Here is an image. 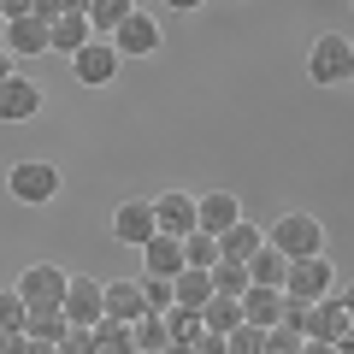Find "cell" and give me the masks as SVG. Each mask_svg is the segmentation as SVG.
<instances>
[{
    "mask_svg": "<svg viewBox=\"0 0 354 354\" xmlns=\"http://www.w3.org/2000/svg\"><path fill=\"white\" fill-rule=\"evenodd\" d=\"M118 65H124V59H118L113 41H101V36L88 41V48H77V53H71V77H77L83 88H106V83L118 77Z\"/></svg>",
    "mask_w": 354,
    "mask_h": 354,
    "instance_id": "9",
    "label": "cell"
},
{
    "mask_svg": "<svg viewBox=\"0 0 354 354\" xmlns=\"http://www.w3.org/2000/svg\"><path fill=\"white\" fill-rule=\"evenodd\" d=\"M283 272H290V260L278 248H260L248 260V283H260V290H283Z\"/></svg>",
    "mask_w": 354,
    "mask_h": 354,
    "instance_id": "23",
    "label": "cell"
},
{
    "mask_svg": "<svg viewBox=\"0 0 354 354\" xmlns=\"http://www.w3.org/2000/svg\"><path fill=\"white\" fill-rule=\"evenodd\" d=\"M330 283H337V266H330V254H307V260H290V272H283V301H301V307H313V301H325L330 295Z\"/></svg>",
    "mask_w": 354,
    "mask_h": 354,
    "instance_id": "4",
    "label": "cell"
},
{
    "mask_svg": "<svg viewBox=\"0 0 354 354\" xmlns=\"http://www.w3.org/2000/svg\"><path fill=\"white\" fill-rule=\"evenodd\" d=\"M230 6H236V0H230Z\"/></svg>",
    "mask_w": 354,
    "mask_h": 354,
    "instance_id": "42",
    "label": "cell"
},
{
    "mask_svg": "<svg viewBox=\"0 0 354 354\" xmlns=\"http://www.w3.org/2000/svg\"><path fill=\"white\" fill-rule=\"evenodd\" d=\"M136 295L148 313H171V278H136Z\"/></svg>",
    "mask_w": 354,
    "mask_h": 354,
    "instance_id": "29",
    "label": "cell"
},
{
    "mask_svg": "<svg viewBox=\"0 0 354 354\" xmlns=\"http://www.w3.org/2000/svg\"><path fill=\"white\" fill-rule=\"evenodd\" d=\"M266 248H278L283 260L325 254V225H319L313 213H283V218H272V230H266Z\"/></svg>",
    "mask_w": 354,
    "mask_h": 354,
    "instance_id": "2",
    "label": "cell"
},
{
    "mask_svg": "<svg viewBox=\"0 0 354 354\" xmlns=\"http://www.w3.org/2000/svg\"><path fill=\"white\" fill-rule=\"evenodd\" d=\"M136 12V6H130V0H83V18H88V36H113L118 24H124V18Z\"/></svg>",
    "mask_w": 354,
    "mask_h": 354,
    "instance_id": "21",
    "label": "cell"
},
{
    "mask_svg": "<svg viewBox=\"0 0 354 354\" xmlns=\"http://www.w3.org/2000/svg\"><path fill=\"white\" fill-rule=\"evenodd\" d=\"M77 6H83V0H77Z\"/></svg>",
    "mask_w": 354,
    "mask_h": 354,
    "instance_id": "41",
    "label": "cell"
},
{
    "mask_svg": "<svg viewBox=\"0 0 354 354\" xmlns=\"http://www.w3.org/2000/svg\"><path fill=\"white\" fill-rule=\"evenodd\" d=\"M153 230L160 236H171V242H183L195 230V195H183V189H165V195H153Z\"/></svg>",
    "mask_w": 354,
    "mask_h": 354,
    "instance_id": "11",
    "label": "cell"
},
{
    "mask_svg": "<svg viewBox=\"0 0 354 354\" xmlns=\"http://www.w3.org/2000/svg\"><path fill=\"white\" fill-rule=\"evenodd\" d=\"M41 83L36 77H24V71H12L6 83H0V124H24V118H36L41 113Z\"/></svg>",
    "mask_w": 354,
    "mask_h": 354,
    "instance_id": "10",
    "label": "cell"
},
{
    "mask_svg": "<svg viewBox=\"0 0 354 354\" xmlns=\"http://www.w3.org/2000/svg\"><path fill=\"white\" fill-rule=\"evenodd\" d=\"M225 354H266V330H254V325H236L225 337Z\"/></svg>",
    "mask_w": 354,
    "mask_h": 354,
    "instance_id": "30",
    "label": "cell"
},
{
    "mask_svg": "<svg viewBox=\"0 0 354 354\" xmlns=\"http://www.w3.org/2000/svg\"><path fill=\"white\" fill-rule=\"evenodd\" d=\"M0 330L6 337H24V301L12 290H0Z\"/></svg>",
    "mask_w": 354,
    "mask_h": 354,
    "instance_id": "31",
    "label": "cell"
},
{
    "mask_svg": "<svg viewBox=\"0 0 354 354\" xmlns=\"http://www.w3.org/2000/svg\"><path fill=\"white\" fill-rule=\"evenodd\" d=\"M65 266H53V260H36V266H24V278L12 283V295L24 301V313H53L59 307V295H65Z\"/></svg>",
    "mask_w": 354,
    "mask_h": 354,
    "instance_id": "6",
    "label": "cell"
},
{
    "mask_svg": "<svg viewBox=\"0 0 354 354\" xmlns=\"http://www.w3.org/2000/svg\"><path fill=\"white\" fill-rule=\"evenodd\" d=\"M71 6H77V0H36V6H30V18H41V24H53V18H65Z\"/></svg>",
    "mask_w": 354,
    "mask_h": 354,
    "instance_id": "33",
    "label": "cell"
},
{
    "mask_svg": "<svg viewBox=\"0 0 354 354\" xmlns=\"http://www.w3.org/2000/svg\"><path fill=\"white\" fill-rule=\"evenodd\" d=\"M130 6H136V0H130Z\"/></svg>",
    "mask_w": 354,
    "mask_h": 354,
    "instance_id": "40",
    "label": "cell"
},
{
    "mask_svg": "<svg viewBox=\"0 0 354 354\" xmlns=\"http://www.w3.org/2000/svg\"><path fill=\"white\" fill-rule=\"evenodd\" d=\"M18 71V59H12V53H6V48H0V83H6V77H12Z\"/></svg>",
    "mask_w": 354,
    "mask_h": 354,
    "instance_id": "38",
    "label": "cell"
},
{
    "mask_svg": "<svg viewBox=\"0 0 354 354\" xmlns=\"http://www.w3.org/2000/svg\"><path fill=\"white\" fill-rule=\"evenodd\" d=\"M106 41H113L118 59H153V53H160V41H165V30L153 24V12H142V6H136V12H130Z\"/></svg>",
    "mask_w": 354,
    "mask_h": 354,
    "instance_id": "8",
    "label": "cell"
},
{
    "mask_svg": "<svg viewBox=\"0 0 354 354\" xmlns=\"http://www.w3.org/2000/svg\"><path fill=\"white\" fill-rule=\"evenodd\" d=\"M242 218V201L230 189H207V195H195V230H201V236H225L230 225H236Z\"/></svg>",
    "mask_w": 354,
    "mask_h": 354,
    "instance_id": "12",
    "label": "cell"
},
{
    "mask_svg": "<svg viewBox=\"0 0 354 354\" xmlns=\"http://www.w3.org/2000/svg\"><path fill=\"white\" fill-rule=\"evenodd\" d=\"M307 77H313L319 88H342L354 77V41L342 36V30L313 36V48H307Z\"/></svg>",
    "mask_w": 354,
    "mask_h": 354,
    "instance_id": "1",
    "label": "cell"
},
{
    "mask_svg": "<svg viewBox=\"0 0 354 354\" xmlns=\"http://www.w3.org/2000/svg\"><path fill=\"white\" fill-rule=\"evenodd\" d=\"M189 354H225V337H213V330H201V337L189 342Z\"/></svg>",
    "mask_w": 354,
    "mask_h": 354,
    "instance_id": "34",
    "label": "cell"
},
{
    "mask_svg": "<svg viewBox=\"0 0 354 354\" xmlns=\"http://www.w3.org/2000/svg\"><path fill=\"white\" fill-rule=\"evenodd\" d=\"M65 319H59V307H53V313H24V342H59L65 337Z\"/></svg>",
    "mask_w": 354,
    "mask_h": 354,
    "instance_id": "27",
    "label": "cell"
},
{
    "mask_svg": "<svg viewBox=\"0 0 354 354\" xmlns=\"http://www.w3.org/2000/svg\"><path fill=\"white\" fill-rule=\"evenodd\" d=\"M260 248H266V230H260V225H248V218H236V225L218 236V260H230V266H248Z\"/></svg>",
    "mask_w": 354,
    "mask_h": 354,
    "instance_id": "17",
    "label": "cell"
},
{
    "mask_svg": "<svg viewBox=\"0 0 354 354\" xmlns=\"http://www.w3.org/2000/svg\"><path fill=\"white\" fill-rule=\"evenodd\" d=\"M6 195L24 201V207L59 201V165H53V160H18L12 171H6Z\"/></svg>",
    "mask_w": 354,
    "mask_h": 354,
    "instance_id": "5",
    "label": "cell"
},
{
    "mask_svg": "<svg viewBox=\"0 0 354 354\" xmlns=\"http://www.w3.org/2000/svg\"><path fill=\"white\" fill-rule=\"evenodd\" d=\"M207 301H213V278H207V272H189V266H183V272L171 278V307H189V313H201Z\"/></svg>",
    "mask_w": 354,
    "mask_h": 354,
    "instance_id": "20",
    "label": "cell"
},
{
    "mask_svg": "<svg viewBox=\"0 0 354 354\" xmlns=\"http://www.w3.org/2000/svg\"><path fill=\"white\" fill-rule=\"evenodd\" d=\"M177 248H183V266H189V272H213V266H218V242L201 236V230H189Z\"/></svg>",
    "mask_w": 354,
    "mask_h": 354,
    "instance_id": "25",
    "label": "cell"
},
{
    "mask_svg": "<svg viewBox=\"0 0 354 354\" xmlns=\"http://www.w3.org/2000/svg\"><path fill=\"white\" fill-rule=\"evenodd\" d=\"M295 348H301V337H295V330H283V325L266 330V354H295Z\"/></svg>",
    "mask_w": 354,
    "mask_h": 354,
    "instance_id": "32",
    "label": "cell"
},
{
    "mask_svg": "<svg viewBox=\"0 0 354 354\" xmlns=\"http://www.w3.org/2000/svg\"><path fill=\"white\" fill-rule=\"evenodd\" d=\"M0 48L12 53V59H41L48 53V24L41 18H6L0 24Z\"/></svg>",
    "mask_w": 354,
    "mask_h": 354,
    "instance_id": "14",
    "label": "cell"
},
{
    "mask_svg": "<svg viewBox=\"0 0 354 354\" xmlns=\"http://www.w3.org/2000/svg\"><path fill=\"white\" fill-rule=\"evenodd\" d=\"M213 295H230V301H242V290H248V266H230V260H218L213 272Z\"/></svg>",
    "mask_w": 354,
    "mask_h": 354,
    "instance_id": "28",
    "label": "cell"
},
{
    "mask_svg": "<svg viewBox=\"0 0 354 354\" xmlns=\"http://www.w3.org/2000/svg\"><path fill=\"white\" fill-rule=\"evenodd\" d=\"M165 6H171V12H201L207 0H165Z\"/></svg>",
    "mask_w": 354,
    "mask_h": 354,
    "instance_id": "37",
    "label": "cell"
},
{
    "mask_svg": "<svg viewBox=\"0 0 354 354\" xmlns=\"http://www.w3.org/2000/svg\"><path fill=\"white\" fill-rule=\"evenodd\" d=\"M88 337H95V354H136L130 348V325H118V319H101Z\"/></svg>",
    "mask_w": 354,
    "mask_h": 354,
    "instance_id": "26",
    "label": "cell"
},
{
    "mask_svg": "<svg viewBox=\"0 0 354 354\" xmlns=\"http://www.w3.org/2000/svg\"><path fill=\"white\" fill-rule=\"evenodd\" d=\"M101 307H106V319H118V325H136L148 307H142V295H136V278H118V283H101Z\"/></svg>",
    "mask_w": 354,
    "mask_h": 354,
    "instance_id": "18",
    "label": "cell"
},
{
    "mask_svg": "<svg viewBox=\"0 0 354 354\" xmlns=\"http://www.w3.org/2000/svg\"><path fill=\"white\" fill-rule=\"evenodd\" d=\"M301 342H330V348H348L354 342V307L342 295H325V301L307 307L301 319Z\"/></svg>",
    "mask_w": 354,
    "mask_h": 354,
    "instance_id": "3",
    "label": "cell"
},
{
    "mask_svg": "<svg viewBox=\"0 0 354 354\" xmlns=\"http://www.w3.org/2000/svg\"><path fill=\"white\" fill-rule=\"evenodd\" d=\"M30 6H36V0H0V12H6V18H30Z\"/></svg>",
    "mask_w": 354,
    "mask_h": 354,
    "instance_id": "35",
    "label": "cell"
},
{
    "mask_svg": "<svg viewBox=\"0 0 354 354\" xmlns=\"http://www.w3.org/2000/svg\"><path fill=\"white\" fill-rule=\"evenodd\" d=\"M0 24H6V12H0Z\"/></svg>",
    "mask_w": 354,
    "mask_h": 354,
    "instance_id": "39",
    "label": "cell"
},
{
    "mask_svg": "<svg viewBox=\"0 0 354 354\" xmlns=\"http://www.w3.org/2000/svg\"><path fill=\"white\" fill-rule=\"evenodd\" d=\"M59 319L71 330H95L106 319V307H101V278H88V272H71L65 278V295H59Z\"/></svg>",
    "mask_w": 354,
    "mask_h": 354,
    "instance_id": "7",
    "label": "cell"
},
{
    "mask_svg": "<svg viewBox=\"0 0 354 354\" xmlns=\"http://www.w3.org/2000/svg\"><path fill=\"white\" fill-rule=\"evenodd\" d=\"M201 325H207V330H213V337H230V330H236V325H242V307H236V301H230V295H213V301H207V307H201Z\"/></svg>",
    "mask_w": 354,
    "mask_h": 354,
    "instance_id": "24",
    "label": "cell"
},
{
    "mask_svg": "<svg viewBox=\"0 0 354 354\" xmlns=\"http://www.w3.org/2000/svg\"><path fill=\"white\" fill-rule=\"evenodd\" d=\"M88 41H95V36H88L83 6H71L65 18H53V24H48V53H59V59H71V53H77V48H88Z\"/></svg>",
    "mask_w": 354,
    "mask_h": 354,
    "instance_id": "15",
    "label": "cell"
},
{
    "mask_svg": "<svg viewBox=\"0 0 354 354\" xmlns=\"http://www.w3.org/2000/svg\"><path fill=\"white\" fill-rule=\"evenodd\" d=\"M236 307H242V325H254V330H272L283 319V295L278 290H260V283H248Z\"/></svg>",
    "mask_w": 354,
    "mask_h": 354,
    "instance_id": "16",
    "label": "cell"
},
{
    "mask_svg": "<svg viewBox=\"0 0 354 354\" xmlns=\"http://www.w3.org/2000/svg\"><path fill=\"white\" fill-rule=\"evenodd\" d=\"M295 354H348V348H330V342H301Z\"/></svg>",
    "mask_w": 354,
    "mask_h": 354,
    "instance_id": "36",
    "label": "cell"
},
{
    "mask_svg": "<svg viewBox=\"0 0 354 354\" xmlns=\"http://www.w3.org/2000/svg\"><path fill=\"white\" fill-rule=\"evenodd\" d=\"M130 348H136V354H165V348H171L165 319H160V313H142L136 325H130Z\"/></svg>",
    "mask_w": 354,
    "mask_h": 354,
    "instance_id": "22",
    "label": "cell"
},
{
    "mask_svg": "<svg viewBox=\"0 0 354 354\" xmlns=\"http://www.w3.org/2000/svg\"><path fill=\"white\" fill-rule=\"evenodd\" d=\"M153 236H160V230H153V207H148V201H118V213H113V242H124V248H148Z\"/></svg>",
    "mask_w": 354,
    "mask_h": 354,
    "instance_id": "13",
    "label": "cell"
},
{
    "mask_svg": "<svg viewBox=\"0 0 354 354\" xmlns=\"http://www.w3.org/2000/svg\"><path fill=\"white\" fill-rule=\"evenodd\" d=\"M177 272H183V248L171 236H153L142 248V278H177Z\"/></svg>",
    "mask_w": 354,
    "mask_h": 354,
    "instance_id": "19",
    "label": "cell"
}]
</instances>
